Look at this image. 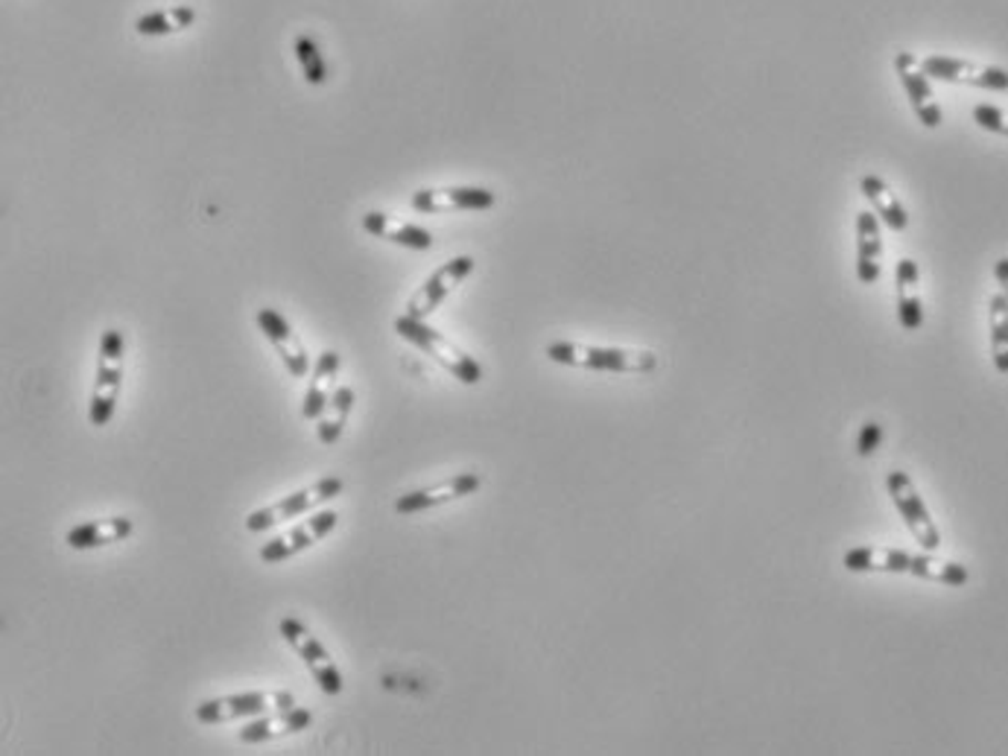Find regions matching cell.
Returning <instances> with one entry per match:
<instances>
[{"mask_svg":"<svg viewBox=\"0 0 1008 756\" xmlns=\"http://www.w3.org/2000/svg\"><path fill=\"white\" fill-rule=\"evenodd\" d=\"M547 359L558 366L611 371V375H649L658 368V357L652 350L599 348V345H579V342H553L547 345Z\"/></svg>","mask_w":1008,"mask_h":756,"instance_id":"obj_1","label":"cell"},{"mask_svg":"<svg viewBox=\"0 0 1008 756\" xmlns=\"http://www.w3.org/2000/svg\"><path fill=\"white\" fill-rule=\"evenodd\" d=\"M395 330H398L407 342H412L416 348L424 350L427 357H433L448 375L456 377V380L465 382V386H476V382L483 380V366H480L471 354L456 348L448 336L439 334L435 327L427 325L424 318H395Z\"/></svg>","mask_w":1008,"mask_h":756,"instance_id":"obj_2","label":"cell"},{"mask_svg":"<svg viewBox=\"0 0 1008 756\" xmlns=\"http://www.w3.org/2000/svg\"><path fill=\"white\" fill-rule=\"evenodd\" d=\"M124 334L120 330H106L99 342L97 359V380H94V395H91L88 421L94 427H106L117 409L120 398V386H124Z\"/></svg>","mask_w":1008,"mask_h":756,"instance_id":"obj_3","label":"cell"},{"mask_svg":"<svg viewBox=\"0 0 1008 756\" xmlns=\"http://www.w3.org/2000/svg\"><path fill=\"white\" fill-rule=\"evenodd\" d=\"M345 482L339 476H328V480L313 482L311 489L295 491V494L284 496L279 503L266 505V508H258L246 517V529L254 532V535H261V532H270L281 523L293 521V517H304V514L316 512L322 505H328L334 496L343 494Z\"/></svg>","mask_w":1008,"mask_h":756,"instance_id":"obj_4","label":"cell"},{"mask_svg":"<svg viewBox=\"0 0 1008 756\" xmlns=\"http://www.w3.org/2000/svg\"><path fill=\"white\" fill-rule=\"evenodd\" d=\"M295 707V699L284 690L272 692H240V695H225V699L202 701L197 707V718L202 724H229L243 722V718L266 716L272 710Z\"/></svg>","mask_w":1008,"mask_h":756,"instance_id":"obj_5","label":"cell"},{"mask_svg":"<svg viewBox=\"0 0 1008 756\" xmlns=\"http://www.w3.org/2000/svg\"><path fill=\"white\" fill-rule=\"evenodd\" d=\"M281 637L293 645V651L302 658V663L307 666V672L313 675V681L319 683V690L325 695H339L343 692V672L330 658V651L313 637V631L298 619H281L279 626Z\"/></svg>","mask_w":1008,"mask_h":756,"instance_id":"obj_6","label":"cell"},{"mask_svg":"<svg viewBox=\"0 0 1008 756\" xmlns=\"http://www.w3.org/2000/svg\"><path fill=\"white\" fill-rule=\"evenodd\" d=\"M336 523H339V514H336L334 508H325V505H322V508H316L311 517H304L298 526H293V529L284 532V535L266 540L261 549V561L263 564L287 561V558H293V555L304 553V549H311V546H316L319 540H325V537L336 529Z\"/></svg>","mask_w":1008,"mask_h":756,"instance_id":"obj_7","label":"cell"},{"mask_svg":"<svg viewBox=\"0 0 1008 756\" xmlns=\"http://www.w3.org/2000/svg\"><path fill=\"white\" fill-rule=\"evenodd\" d=\"M885 489H889V496H892V503L897 505V512H901L903 523L910 526L912 537L918 540L921 549L924 553H935L938 546H942V535L935 529L933 517L926 512L924 500L915 491L912 480L903 471H892L885 476Z\"/></svg>","mask_w":1008,"mask_h":756,"instance_id":"obj_8","label":"cell"},{"mask_svg":"<svg viewBox=\"0 0 1008 756\" xmlns=\"http://www.w3.org/2000/svg\"><path fill=\"white\" fill-rule=\"evenodd\" d=\"M921 67L930 80L959 82V85H974L985 91H1008V71L994 65H976L965 59L953 56H926L921 59Z\"/></svg>","mask_w":1008,"mask_h":756,"instance_id":"obj_9","label":"cell"},{"mask_svg":"<svg viewBox=\"0 0 1008 756\" xmlns=\"http://www.w3.org/2000/svg\"><path fill=\"white\" fill-rule=\"evenodd\" d=\"M894 71H897V80H901L903 91H906V97H910L921 126H926V129H938L944 120V112L942 106L935 103L933 85H930V76L924 74V67H921L918 59L912 56V53H897V56H894Z\"/></svg>","mask_w":1008,"mask_h":756,"instance_id":"obj_10","label":"cell"},{"mask_svg":"<svg viewBox=\"0 0 1008 756\" xmlns=\"http://www.w3.org/2000/svg\"><path fill=\"white\" fill-rule=\"evenodd\" d=\"M471 272H474V258H468V254H460V258H453V261L444 263L439 272H433V275L427 277L424 286H421L419 293L412 295L407 316H412V318L430 316V313H433V309L439 307V304H442L444 298H448V295H451L468 275H471Z\"/></svg>","mask_w":1008,"mask_h":756,"instance_id":"obj_11","label":"cell"},{"mask_svg":"<svg viewBox=\"0 0 1008 756\" xmlns=\"http://www.w3.org/2000/svg\"><path fill=\"white\" fill-rule=\"evenodd\" d=\"M483 485V480L476 476V473H460V476H453L448 482H439L433 489H419L410 491V494H403L398 503H395V512L403 514V517H412V514H421L427 508H435V505L453 503V500H465V496L476 494Z\"/></svg>","mask_w":1008,"mask_h":756,"instance_id":"obj_12","label":"cell"},{"mask_svg":"<svg viewBox=\"0 0 1008 756\" xmlns=\"http://www.w3.org/2000/svg\"><path fill=\"white\" fill-rule=\"evenodd\" d=\"M258 325H261L263 336L275 345L279 350V357L284 359V366L293 377H307V368H311V359H307V350H304L302 339L293 334V327L284 316H281L279 309L263 307L258 313Z\"/></svg>","mask_w":1008,"mask_h":756,"instance_id":"obj_13","label":"cell"},{"mask_svg":"<svg viewBox=\"0 0 1008 756\" xmlns=\"http://www.w3.org/2000/svg\"><path fill=\"white\" fill-rule=\"evenodd\" d=\"M494 204V193L485 188H444L419 190L412 196V208L419 213L444 211H485Z\"/></svg>","mask_w":1008,"mask_h":756,"instance_id":"obj_14","label":"cell"},{"mask_svg":"<svg viewBox=\"0 0 1008 756\" xmlns=\"http://www.w3.org/2000/svg\"><path fill=\"white\" fill-rule=\"evenodd\" d=\"M313 724V713L307 707H287V710H272L266 716L249 718V724L240 731V742L243 745H258V742L279 739V736H290V733H302Z\"/></svg>","mask_w":1008,"mask_h":756,"instance_id":"obj_15","label":"cell"},{"mask_svg":"<svg viewBox=\"0 0 1008 756\" xmlns=\"http://www.w3.org/2000/svg\"><path fill=\"white\" fill-rule=\"evenodd\" d=\"M883 261V234L880 217L874 211H860L857 217V277L860 284H878Z\"/></svg>","mask_w":1008,"mask_h":756,"instance_id":"obj_16","label":"cell"},{"mask_svg":"<svg viewBox=\"0 0 1008 756\" xmlns=\"http://www.w3.org/2000/svg\"><path fill=\"white\" fill-rule=\"evenodd\" d=\"M336 375H339V354L336 350H322L319 359L311 368V382H307V395H304L302 416L307 421H319V416L328 407V400L334 398Z\"/></svg>","mask_w":1008,"mask_h":756,"instance_id":"obj_17","label":"cell"},{"mask_svg":"<svg viewBox=\"0 0 1008 756\" xmlns=\"http://www.w3.org/2000/svg\"><path fill=\"white\" fill-rule=\"evenodd\" d=\"M915 555L903 549H885V546H857L848 549L842 558L844 569L851 573H910Z\"/></svg>","mask_w":1008,"mask_h":756,"instance_id":"obj_18","label":"cell"},{"mask_svg":"<svg viewBox=\"0 0 1008 756\" xmlns=\"http://www.w3.org/2000/svg\"><path fill=\"white\" fill-rule=\"evenodd\" d=\"M918 266L910 258L897 261L894 269V284H897V318H901L903 330H918L924 325V307H921L918 295Z\"/></svg>","mask_w":1008,"mask_h":756,"instance_id":"obj_19","label":"cell"},{"mask_svg":"<svg viewBox=\"0 0 1008 756\" xmlns=\"http://www.w3.org/2000/svg\"><path fill=\"white\" fill-rule=\"evenodd\" d=\"M132 529L135 526H132L129 517H99V521H88L67 532L65 540L71 549H97V546L126 540L132 535Z\"/></svg>","mask_w":1008,"mask_h":756,"instance_id":"obj_20","label":"cell"},{"mask_svg":"<svg viewBox=\"0 0 1008 756\" xmlns=\"http://www.w3.org/2000/svg\"><path fill=\"white\" fill-rule=\"evenodd\" d=\"M363 228H366L371 237H384V240H392V243H398V245L416 249V252H427V249L433 245V237H430V231H424V228H419V225H410V222L392 220L389 213L369 211L366 217H363Z\"/></svg>","mask_w":1008,"mask_h":756,"instance_id":"obj_21","label":"cell"},{"mask_svg":"<svg viewBox=\"0 0 1008 756\" xmlns=\"http://www.w3.org/2000/svg\"><path fill=\"white\" fill-rule=\"evenodd\" d=\"M860 188L883 225H889L892 231H906V225H910V213H906L901 199L894 196V190L889 188L880 176H862Z\"/></svg>","mask_w":1008,"mask_h":756,"instance_id":"obj_22","label":"cell"},{"mask_svg":"<svg viewBox=\"0 0 1008 756\" xmlns=\"http://www.w3.org/2000/svg\"><path fill=\"white\" fill-rule=\"evenodd\" d=\"M354 400H357V391L351 386H339L334 391V398L328 400V407H325V412L316 421V435H319L325 448H334L336 441H339L345 423H348V416H351Z\"/></svg>","mask_w":1008,"mask_h":756,"instance_id":"obj_23","label":"cell"},{"mask_svg":"<svg viewBox=\"0 0 1008 756\" xmlns=\"http://www.w3.org/2000/svg\"><path fill=\"white\" fill-rule=\"evenodd\" d=\"M991 354L1000 375H1008V295H991Z\"/></svg>","mask_w":1008,"mask_h":756,"instance_id":"obj_24","label":"cell"},{"mask_svg":"<svg viewBox=\"0 0 1008 756\" xmlns=\"http://www.w3.org/2000/svg\"><path fill=\"white\" fill-rule=\"evenodd\" d=\"M910 573L915 578H926V581H942V585H947V587L967 585V569L962 567V564L933 561V558H930V553L915 555V558H912Z\"/></svg>","mask_w":1008,"mask_h":756,"instance_id":"obj_25","label":"cell"},{"mask_svg":"<svg viewBox=\"0 0 1008 756\" xmlns=\"http://www.w3.org/2000/svg\"><path fill=\"white\" fill-rule=\"evenodd\" d=\"M295 56L302 62L304 80L311 82V85H322V82L328 80V67L322 62L319 50H316V41L307 39V35H298V39H295Z\"/></svg>","mask_w":1008,"mask_h":756,"instance_id":"obj_26","label":"cell"},{"mask_svg":"<svg viewBox=\"0 0 1008 756\" xmlns=\"http://www.w3.org/2000/svg\"><path fill=\"white\" fill-rule=\"evenodd\" d=\"M974 120L976 126H983L988 132H997V135H1008V114L997 106H976L974 108Z\"/></svg>","mask_w":1008,"mask_h":756,"instance_id":"obj_27","label":"cell"},{"mask_svg":"<svg viewBox=\"0 0 1008 756\" xmlns=\"http://www.w3.org/2000/svg\"><path fill=\"white\" fill-rule=\"evenodd\" d=\"M135 30L140 35H167L170 30H176V21L165 12H153V15H144L135 21Z\"/></svg>","mask_w":1008,"mask_h":756,"instance_id":"obj_28","label":"cell"},{"mask_svg":"<svg viewBox=\"0 0 1008 756\" xmlns=\"http://www.w3.org/2000/svg\"><path fill=\"white\" fill-rule=\"evenodd\" d=\"M883 444V427L878 421H865L862 423L860 435H857V453L860 455H871L874 450Z\"/></svg>","mask_w":1008,"mask_h":756,"instance_id":"obj_29","label":"cell"},{"mask_svg":"<svg viewBox=\"0 0 1008 756\" xmlns=\"http://www.w3.org/2000/svg\"><path fill=\"white\" fill-rule=\"evenodd\" d=\"M170 18H172V21H176V30H181V27H190V24H193V18H197V15H193V9H188V7H176V9H172V12H170Z\"/></svg>","mask_w":1008,"mask_h":756,"instance_id":"obj_30","label":"cell"}]
</instances>
